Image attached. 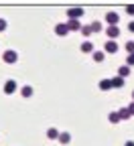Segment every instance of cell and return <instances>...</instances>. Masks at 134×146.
Segmentation results:
<instances>
[{
  "label": "cell",
  "instance_id": "cell-1",
  "mask_svg": "<svg viewBox=\"0 0 134 146\" xmlns=\"http://www.w3.org/2000/svg\"><path fill=\"white\" fill-rule=\"evenodd\" d=\"M2 59H4V63L12 65V63H16V59H18V55H16V51L8 49V51H4V55H2Z\"/></svg>",
  "mask_w": 134,
  "mask_h": 146
},
{
  "label": "cell",
  "instance_id": "cell-2",
  "mask_svg": "<svg viewBox=\"0 0 134 146\" xmlns=\"http://www.w3.org/2000/svg\"><path fill=\"white\" fill-rule=\"evenodd\" d=\"M118 21H120V16H118L116 12H112V10H110V12L106 14V23H108V27H116Z\"/></svg>",
  "mask_w": 134,
  "mask_h": 146
},
{
  "label": "cell",
  "instance_id": "cell-3",
  "mask_svg": "<svg viewBox=\"0 0 134 146\" xmlns=\"http://www.w3.org/2000/svg\"><path fill=\"white\" fill-rule=\"evenodd\" d=\"M18 89V85H16V81H12V79H8L6 83H4V94L6 96H12L14 91Z\"/></svg>",
  "mask_w": 134,
  "mask_h": 146
},
{
  "label": "cell",
  "instance_id": "cell-4",
  "mask_svg": "<svg viewBox=\"0 0 134 146\" xmlns=\"http://www.w3.org/2000/svg\"><path fill=\"white\" fill-rule=\"evenodd\" d=\"M106 35H108L110 41H114V39H118V36H120V29L118 27H108L106 29Z\"/></svg>",
  "mask_w": 134,
  "mask_h": 146
},
{
  "label": "cell",
  "instance_id": "cell-5",
  "mask_svg": "<svg viewBox=\"0 0 134 146\" xmlns=\"http://www.w3.org/2000/svg\"><path fill=\"white\" fill-rule=\"evenodd\" d=\"M83 14V8H69L67 10V16H69V21H77V18Z\"/></svg>",
  "mask_w": 134,
  "mask_h": 146
},
{
  "label": "cell",
  "instance_id": "cell-6",
  "mask_svg": "<svg viewBox=\"0 0 134 146\" xmlns=\"http://www.w3.org/2000/svg\"><path fill=\"white\" fill-rule=\"evenodd\" d=\"M104 49H106V53H112V55H114V53H118V49H120V47H118V43H116V41H106Z\"/></svg>",
  "mask_w": 134,
  "mask_h": 146
},
{
  "label": "cell",
  "instance_id": "cell-7",
  "mask_svg": "<svg viewBox=\"0 0 134 146\" xmlns=\"http://www.w3.org/2000/svg\"><path fill=\"white\" fill-rule=\"evenodd\" d=\"M55 33L59 35V36H65V35L69 33V29H67V25H65V23H59V25L55 27Z\"/></svg>",
  "mask_w": 134,
  "mask_h": 146
},
{
  "label": "cell",
  "instance_id": "cell-8",
  "mask_svg": "<svg viewBox=\"0 0 134 146\" xmlns=\"http://www.w3.org/2000/svg\"><path fill=\"white\" fill-rule=\"evenodd\" d=\"M124 83H126V81H124L122 77H118V75L110 79V85H112V87H116V89H120V87H124Z\"/></svg>",
  "mask_w": 134,
  "mask_h": 146
},
{
  "label": "cell",
  "instance_id": "cell-9",
  "mask_svg": "<svg viewBox=\"0 0 134 146\" xmlns=\"http://www.w3.org/2000/svg\"><path fill=\"white\" fill-rule=\"evenodd\" d=\"M65 25H67L69 33H73V31H81V25H79V21H69V23H65Z\"/></svg>",
  "mask_w": 134,
  "mask_h": 146
},
{
  "label": "cell",
  "instance_id": "cell-10",
  "mask_svg": "<svg viewBox=\"0 0 134 146\" xmlns=\"http://www.w3.org/2000/svg\"><path fill=\"white\" fill-rule=\"evenodd\" d=\"M57 140H59L61 144H69L71 142V134L69 132H59V138H57Z\"/></svg>",
  "mask_w": 134,
  "mask_h": 146
},
{
  "label": "cell",
  "instance_id": "cell-11",
  "mask_svg": "<svg viewBox=\"0 0 134 146\" xmlns=\"http://www.w3.org/2000/svg\"><path fill=\"white\" fill-rule=\"evenodd\" d=\"M128 75H130V67H128V65H122V67L118 69V77H122V79H126Z\"/></svg>",
  "mask_w": 134,
  "mask_h": 146
},
{
  "label": "cell",
  "instance_id": "cell-12",
  "mask_svg": "<svg viewBox=\"0 0 134 146\" xmlns=\"http://www.w3.org/2000/svg\"><path fill=\"white\" fill-rule=\"evenodd\" d=\"M47 138L49 140H57V138H59V130H57V128H49V130H47Z\"/></svg>",
  "mask_w": 134,
  "mask_h": 146
},
{
  "label": "cell",
  "instance_id": "cell-13",
  "mask_svg": "<svg viewBox=\"0 0 134 146\" xmlns=\"http://www.w3.org/2000/svg\"><path fill=\"white\" fill-rule=\"evenodd\" d=\"M79 49H81V51H83V53H93V45H91V43H89V41H83V43H81V47H79Z\"/></svg>",
  "mask_w": 134,
  "mask_h": 146
},
{
  "label": "cell",
  "instance_id": "cell-14",
  "mask_svg": "<svg viewBox=\"0 0 134 146\" xmlns=\"http://www.w3.org/2000/svg\"><path fill=\"white\" fill-rule=\"evenodd\" d=\"M21 96H23V98H31V96H33V87H31V85L21 87Z\"/></svg>",
  "mask_w": 134,
  "mask_h": 146
},
{
  "label": "cell",
  "instance_id": "cell-15",
  "mask_svg": "<svg viewBox=\"0 0 134 146\" xmlns=\"http://www.w3.org/2000/svg\"><path fill=\"white\" fill-rule=\"evenodd\" d=\"M91 55H93V61L95 63H102L104 61V51H93Z\"/></svg>",
  "mask_w": 134,
  "mask_h": 146
},
{
  "label": "cell",
  "instance_id": "cell-16",
  "mask_svg": "<svg viewBox=\"0 0 134 146\" xmlns=\"http://www.w3.org/2000/svg\"><path fill=\"white\" fill-rule=\"evenodd\" d=\"M108 120H110V124H118V122H120V116H118V112H110Z\"/></svg>",
  "mask_w": 134,
  "mask_h": 146
},
{
  "label": "cell",
  "instance_id": "cell-17",
  "mask_svg": "<svg viewBox=\"0 0 134 146\" xmlns=\"http://www.w3.org/2000/svg\"><path fill=\"white\" fill-rule=\"evenodd\" d=\"M100 89H102V91H108V89H112V85H110V79H102V81H100Z\"/></svg>",
  "mask_w": 134,
  "mask_h": 146
},
{
  "label": "cell",
  "instance_id": "cell-18",
  "mask_svg": "<svg viewBox=\"0 0 134 146\" xmlns=\"http://www.w3.org/2000/svg\"><path fill=\"white\" fill-rule=\"evenodd\" d=\"M89 29H91V33H100V31H102V23H98V21H93V23L89 25Z\"/></svg>",
  "mask_w": 134,
  "mask_h": 146
},
{
  "label": "cell",
  "instance_id": "cell-19",
  "mask_svg": "<svg viewBox=\"0 0 134 146\" xmlns=\"http://www.w3.org/2000/svg\"><path fill=\"white\" fill-rule=\"evenodd\" d=\"M118 116H120V120H128V118H130V114H128V110H126V108L118 110Z\"/></svg>",
  "mask_w": 134,
  "mask_h": 146
},
{
  "label": "cell",
  "instance_id": "cell-20",
  "mask_svg": "<svg viewBox=\"0 0 134 146\" xmlns=\"http://www.w3.org/2000/svg\"><path fill=\"white\" fill-rule=\"evenodd\" d=\"M124 49L128 51V55H132V53H134V41H128V43L124 45Z\"/></svg>",
  "mask_w": 134,
  "mask_h": 146
},
{
  "label": "cell",
  "instance_id": "cell-21",
  "mask_svg": "<svg viewBox=\"0 0 134 146\" xmlns=\"http://www.w3.org/2000/svg\"><path fill=\"white\" fill-rule=\"evenodd\" d=\"M81 35H83V36H91V29H89V25L81 27Z\"/></svg>",
  "mask_w": 134,
  "mask_h": 146
},
{
  "label": "cell",
  "instance_id": "cell-22",
  "mask_svg": "<svg viewBox=\"0 0 134 146\" xmlns=\"http://www.w3.org/2000/svg\"><path fill=\"white\" fill-rule=\"evenodd\" d=\"M6 27H8V23L4 21V18H0V33H4V31H6Z\"/></svg>",
  "mask_w": 134,
  "mask_h": 146
},
{
  "label": "cell",
  "instance_id": "cell-23",
  "mask_svg": "<svg viewBox=\"0 0 134 146\" xmlns=\"http://www.w3.org/2000/svg\"><path fill=\"white\" fill-rule=\"evenodd\" d=\"M126 110H128V114H130V116H134V102H132V104H130Z\"/></svg>",
  "mask_w": 134,
  "mask_h": 146
},
{
  "label": "cell",
  "instance_id": "cell-24",
  "mask_svg": "<svg viewBox=\"0 0 134 146\" xmlns=\"http://www.w3.org/2000/svg\"><path fill=\"white\" fill-rule=\"evenodd\" d=\"M126 65H134V53H132V55H128V61H126Z\"/></svg>",
  "mask_w": 134,
  "mask_h": 146
},
{
  "label": "cell",
  "instance_id": "cell-25",
  "mask_svg": "<svg viewBox=\"0 0 134 146\" xmlns=\"http://www.w3.org/2000/svg\"><path fill=\"white\" fill-rule=\"evenodd\" d=\"M126 12L128 14H134V6H126Z\"/></svg>",
  "mask_w": 134,
  "mask_h": 146
},
{
  "label": "cell",
  "instance_id": "cell-26",
  "mask_svg": "<svg viewBox=\"0 0 134 146\" xmlns=\"http://www.w3.org/2000/svg\"><path fill=\"white\" fill-rule=\"evenodd\" d=\"M128 31H130V33H134V21H132V23L128 25Z\"/></svg>",
  "mask_w": 134,
  "mask_h": 146
},
{
  "label": "cell",
  "instance_id": "cell-27",
  "mask_svg": "<svg viewBox=\"0 0 134 146\" xmlns=\"http://www.w3.org/2000/svg\"><path fill=\"white\" fill-rule=\"evenodd\" d=\"M124 146H134V142H132V140H128V142H126Z\"/></svg>",
  "mask_w": 134,
  "mask_h": 146
},
{
  "label": "cell",
  "instance_id": "cell-28",
  "mask_svg": "<svg viewBox=\"0 0 134 146\" xmlns=\"http://www.w3.org/2000/svg\"><path fill=\"white\" fill-rule=\"evenodd\" d=\"M132 102H134V91H132Z\"/></svg>",
  "mask_w": 134,
  "mask_h": 146
}]
</instances>
